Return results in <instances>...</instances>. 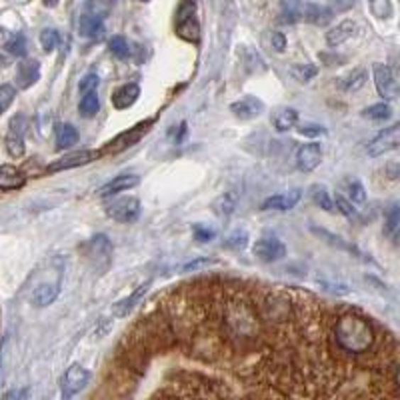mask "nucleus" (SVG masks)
Returning <instances> with one entry per match:
<instances>
[{
	"instance_id": "obj_1",
	"label": "nucleus",
	"mask_w": 400,
	"mask_h": 400,
	"mask_svg": "<svg viewBox=\"0 0 400 400\" xmlns=\"http://www.w3.org/2000/svg\"><path fill=\"white\" fill-rule=\"evenodd\" d=\"M333 338L334 348L346 356H365L370 350L377 348V330L372 323L355 314V312H346L340 314L333 324Z\"/></svg>"
},
{
	"instance_id": "obj_2",
	"label": "nucleus",
	"mask_w": 400,
	"mask_h": 400,
	"mask_svg": "<svg viewBox=\"0 0 400 400\" xmlns=\"http://www.w3.org/2000/svg\"><path fill=\"white\" fill-rule=\"evenodd\" d=\"M177 34L189 43H199L200 26L194 16V4L190 0H184L177 12Z\"/></svg>"
},
{
	"instance_id": "obj_3",
	"label": "nucleus",
	"mask_w": 400,
	"mask_h": 400,
	"mask_svg": "<svg viewBox=\"0 0 400 400\" xmlns=\"http://www.w3.org/2000/svg\"><path fill=\"white\" fill-rule=\"evenodd\" d=\"M106 214L114 221H118V223H134L138 218V214H140V202L134 196H124V199L111 202L109 209H106Z\"/></svg>"
},
{
	"instance_id": "obj_4",
	"label": "nucleus",
	"mask_w": 400,
	"mask_h": 400,
	"mask_svg": "<svg viewBox=\"0 0 400 400\" xmlns=\"http://www.w3.org/2000/svg\"><path fill=\"white\" fill-rule=\"evenodd\" d=\"M252 255L260 262H278L287 256V246L278 240L277 236H265L260 240H256L252 246Z\"/></svg>"
},
{
	"instance_id": "obj_5",
	"label": "nucleus",
	"mask_w": 400,
	"mask_h": 400,
	"mask_svg": "<svg viewBox=\"0 0 400 400\" xmlns=\"http://www.w3.org/2000/svg\"><path fill=\"white\" fill-rule=\"evenodd\" d=\"M400 145V124H392L389 128H384L382 133L378 134L377 138L368 145V155L370 156H382L396 150Z\"/></svg>"
},
{
	"instance_id": "obj_6",
	"label": "nucleus",
	"mask_w": 400,
	"mask_h": 400,
	"mask_svg": "<svg viewBox=\"0 0 400 400\" xmlns=\"http://www.w3.org/2000/svg\"><path fill=\"white\" fill-rule=\"evenodd\" d=\"M89 380L90 372L87 368H82L80 365H72V367L65 372V377H62V396H65V399H70V396L78 394L80 390L89 384Z\"/></svg>"
},
{
	"instance_id": "obj_7",
	"label": "nucleus",
	"mask_w": 400,
	"mask_h": 400,
	"mask_svg": "<svg viewBox=\"0 0 400 400\" xmlns=\"http://www.w3.org/2000/svg\"><path fill=\"white\" fill-rule=\"evenodd\" d=\"M374 84L382 99L394 100L399 96V82L394 80L392 68L387 65H374Z\"/></svg>"
},
{
	"instance_id": "obj_8",
	"label": "nucleus",
	"mask_w": 400,
	"mask_h": 400,
	"mask_svg": "<svg viewBox=\"0 0 400 400\" xmlns=\"http://www.w3.org/2000/svg\"><path fill=\"white\" fill-rule=\"evenodd\" d=\"M100 152H94V150H80V152H72V155L62 156L55 162H50L46 170L48 172H60V170H68V168H77L82 167V165H89L94 158H99Z\"/></svg>"
},
{
	"instance_id": "obj_9",
	"label": "nucleus",
	"mask_w": 400,
	"mask_h": 400,
	"mask_svg": "<svg viewBox=\"0 0 400 400\" xmlns=\"http://www.w3.org/2000/svg\"><path fill=\"white\" fill-rule=\"evenodd\" d=\"M321 160H323V148L316 143L302 145L296 150V167L302 172H312L314 168L321 165Z\"/></svg>"
},
{
	"instance_id": "obj_10",
	"label": "nucleus",
	"mask_w": 400,
	"mask_h": 400,
	"mask_svg": "<svg viewBox=\"0 0 400 400\" xmlns=\"http://www.w3.org/2000/svg\"><path fill=\"white\" fill-rule=\"evenodd\" d=\"M265 111L262 100L255 99V96H245V99L236 100L230 104V112L240 121H252L256 116H260Z\"/></svg>"
},
{
	"instance_id": "obj_11",
	"label": "nucleus",
	"mask_w": 400,
	"mask_h": 400,
	"mask_svg": "<svg viewBox=\"0 0 400 400\" xmlns=\"http://www.w3.org/2000/svg\"><path fill=\"white\" fill-rule=\"evenodd\" d=\"M299 16L300 21H306V23L316 24V26H326V24L333 21V11L326 9V6L312 4V2H304V4L300 2Z\"/></svg>"
},
{
	"instance_id": "obj_12",
	"label": "nucleus",
	"mask_w": 400,
	"mask_h": 400,
	"mask_svg": "<svg viewBox=\"0 0 400 400\" xmlns=\"http://www.w3.org/2000/svg\"><path fill=\"white\" fill-rule=\"evenodd\" d=\"M138 182H140V178L136 177V174H118V177L112 178L111 182H106L104 187H100L96 194H99L100 199H111V196L123 192V190L134 189Z\"/></svg>"
},
{
	"instance_id": "obj_13",
	"label": "nucleus",
	"mask_w": 400,
	"mask_h": 400,
	"mask_svg": "<svg viewBox=\"0 0 400 400\" xmlns=\"http://www.w3.org/2000/svg\"><path fill=\"white\" fill-rule=\"evenodd\" d=\"M302 192L299 189L289 190V192H282V194H274V196H268L262 202V211H290L299 204Z\"/></svg>"
},
{
	"instance_id": "obj_14",
	"label": "nucleus",
	"mask_w": 400,
	"mask_h": 400,
	"mask_svg": "<svg viewBox=\"0 0 400 400\" xmlns=\"http://www.w3.org/2000/svg\"><path fill=\"white\" fill-rule=\"evenodd\" d=\"M148 289H150V280H146L145 284H140V287L134 290L130 296H126V299L118 300L116 304H112V314H114V316H118V318L128 316V312L133 311L134 306H136L140 300L145 299V294L148 292Z\"/></svg>"
},
{
	"instance_id": "obj_15",
	"label": "nucleus",
	"mask_w": 400,
	"mask_h": 400,
	"mask_svg": "<svg viewBox=\"0 0 400 400\" xmlns=\"http://www.w3.org/2000/svg\"><path fill=\"white\" fill-rule=\"evenodd\" d=\"M60 294V280L56 282H43L38 284L33 292V304L38 309H45L48 304H52Z\"/></svg>"
},
{
	"instance_id": "obj_16",
	"label": "nucleus",
	"mask_w": 400,
	"mask_h": 400,
	"mask_svg": "<svg viewBox=\"0 0 400 400\" xmlns=\"http://www.w3.org/2000/svg\"><path fill=\"white\" fill-rule=\"evenodd\" d=\"M38 78H40V65L36 60H24L16 68L18 89H30Z\"/></svg>"
},
{
	"instance_id": "obj_17",
	"label": "nucleus",
	"mask_w": 400,
	"mask_h": 400,
	"mask_svg": "<svg viewBox=\"0 0 400 400\" xmlns=\"http://www.w3.org/2000/svg\"><path fill=\"white\" fill-rule=\"evenodd\" d=\"M152 121H146V123H140L136 124L134 128H130V133H124L121 134L114 143H111V146H106V152H118V150H123L126 146H133L136 140H140V136L148 130V126H150Z\"/></svg>"
},
{
	"instance_id": "obj_18",
	"label": "nucleus",
	"mask_w": 400,
	"mask_h": 400,
	"mask_svg": "<svg viewBox=\"0 0 400 400\" xmlns=\"http://www.w3.org/2000/svg\"><path fill=\"white\" fill-rule=\"evenodd\" d=\"M140 96V89H138V84H124L121 89L116 90L114 94H112V104H114V109H118V111H124V109H130L134 102L138 100Z\"/></svg>"
},
{
	"instance_id": "obj_19",
	"label": "nucleus",
	"mask_w": 400,
	"mask_h": 400,
	"mask_svg": "<svg viewBox=\"0 0 400 400\" xmlns=\"http://www.w3.org/2000/svg\"><path fill=\"white\" fill-rule=\"evenodd\" d=\"M26 177L18 168L11 165H0V190H16L23 189Z\"/></svg>"
},
{
	"instance_id": "obj_20",
	"label": "nucleus",
	"mask_w": 400,
	"mask_h": 400,
	"mask_svg": "<svg viewBox=\"0 0 400 400\" xmlns=\"http://www.w3.org/2000/svg\"><path fill=\"white\" fill-rule=\"evenodd\" d=\"M358 30V26L356 23L352 21H345V23L336 24L334 28H330L328 33H326V43L328 46H340L343 43H346L348 38H352Z\"/></svg>"
},
{
	"instance_id": "obj_21",
	"label": "nucleus",
	"mask_w": 400,
	"mask_h": 400,
	"mask_svg": "<svg viewBox=\"0 0 400 400\" xmlns=\"http://www.w3.org/2000/svg\"><path fill=\"white\" fill-rule=\"evenodd\" d=\"M78 33H80V36H87V38H100L104 33V23L96 14H84L78 21Z\"/></svg>"
},
{
	"instance_id": "obj_22",
	"label": "nucleus",
	"mask_w": 400,
	"mask_h": 400,
	"mask_svg": "<svg viewBox=\"0 0 400 400\" xmlns=\"http://www.w3.org/2000/svg\"><path fill=\"white\" fill-rule=\"evenodd\" d=\"M89 255L92 258H96V260H104V265H109V260H111L112 256V246H111V240L104 236V234H96L92 240H90L89 245Z\"/></svg>"
},
{
	"instance_id": "obj_23",
	"label": "nucleus",
	"mask_w": 400,
	"mask_h": 400,
	"mask_svg": "<svg viewBox=\"0 0 400 400\" xmlns=\"http://www.w3.org/2000/svg\"><path fill=\"white\" fill-rule=\"evenodd\" d=\"M299 123V112L294 109H278L274 114V128L278 133H287L290 128H294Z\"/></svg>"
},
{
	"instance_id": "obj_24",
	"label": "nucleus",
	"mask_w": 400,
	"mask_h": 400,
	"mask_svg": "<svg viewBox=\"0 0 400 400\" xmlns=\"http://www.w3.org/2000/svg\"><path fill=\"white\" fill-rule=\"evenodd\" d=\"M78 111H80V116H84V118H92V116L99 114L100 100L96 90H90V92H84V94H82Z\"/></svg>"
},
{
	"instance_id": "obj_25",
	"label": "nucleus",
	"mask_w": 400,
	"mask_h": 400,
	"mask_svg": "<svg viewBox=\"0 0 400 400\" xmlns=\"http://www.w3.org/2000/svg\"><path fill=\"white\" fill-rule=\"evenodd\" d=\"M78 143V130L72 124H60L56 128V146L58 148H70Z\"/></svg>"
},
{
	"instance_id": "obj_26",
	"label": "nucleus",
	"mask_w": 400,
	"mask_h": 400,
	"mask_svg": "<svg viewBox=\"0 0 400 400\" xmlns=\"http://www.w3.org/2000/svg\"><path fill=\"white\" fill-rule=\"evenodd\" d=\"M236 202H238V194L230 190V192H224L223 196H218L214 202V212L218 216H230L236 209Z\"/></svg>"
},
{
	"instance_id": "obj_27",
	"label": "nucleus",
	"mask_w": 400,
	"mask_h": 400,
	"mask_svg": "<svg viewBox=\"0 0 400 400\" xmlns=\"http://www.w3.org/2000/svg\"><path fill=\"white\" fill-rule=\"evenodd\" d=\"M400 233V209L399 204H392L387 212V221H384V234L390 236L394 243L399 240Z\"/></svg>"
},
{
	"instance_id": "obj_28",
	"label": "nucleus",
	"mask_w": 400,
	"mask_h": 400,
	"mask_svg": "<svg viewBox=\"0 0 400 400\" xmlns=\"http://www.w3.org/2000/svg\"><path fill=\"white\" fill-rule=\"evenodd\" d=\"M367 78H368V74L365 68H355L350 74H346V77L343 78V89H345L346 92H355V90L362 89V87H365Z\"/></svg>"
},
{
	"instance_id": "obj_29",
	"label": "nucleus",
	"mask_w": 400,
	"mask_h": 400,
	"mask_svg": "<svg viewBox=\"0 0 400 400\" xmlns=\"http://www.w3.org/2000/svg\"><path fill=\"white\" fill-rule=\"evenodd\" d=\"M311 196H312V200H314V204H316V206H321L323 211H326V212L336 211V209H334L333 199H330V194H328V190L324 189V187H321V184H314V187H312Z\"/></svg>"
},
{
	"instance_id": "obj_30",
	"label": "nucleus",
	"mask_w": 400,
	"mask_h": 400,
	"mask_svg": "<svg viewBox=\"0 0 400 400\" xmlns=\"http://www.w3.org/2000/svg\"><path fill=\"white\" fill-rule=\"evenodd\" d=\"M343 190L346 192V196L350 199V202H365L367 200L365 187L356 178H346L345 182H343Z\"/></svg>"
},
{
	"instance_id": "obj_31",
	"label": "nucleus",
	"mask_w": 400,
	"mask_h": 400,
	"mask_svg": "<svg viewBox=\"0 0 400 400\" xmlns=\"http://www.w3.org/2000/svg\"><path fill=\"white\" fill-rule=\"evenodd\" d=\"M6 150L12 158H21L24 155V134L16 133V130H9L6 134Z\"/></svg>"
},
{
	"instance_id": "obj_32",
	"label": "nucleus",
	"mask_w": 400,
	"mask_h": 400,
	"mask_svg": "<svg viewBox=\"0 0 400 400\" xmlns=\"http://www.w3.org/2000/svg\"><path fill=\"white\" fill-rule=\"evenodd\" d=\"M290 77L294 78V80H299V82H309L312 78L318 74V68L314 67V65H292L289 68Z\"/></svg>"
},
{
	"instance_id": "obj_33",
	"label": "nucleus",
	"mask_w": 400,
	"mask_h": 400,
	"mask_svg": "<svg viewBox=\"0 0 400 400\" xmlns=\"http://www.w3.org/2000/svg\"><path fill=\"white\" fill-rule=\"evenodd\" d=\"M362 114L367 118H370V121H387V118H390V114H392V109H390L389 102H378V104L368 106Z\"/></svg>"
},
{
	"instance_id": "obj_34",
	"label": "nucleus",
	"mask_w": 400,
	"mask_h": 400,
	"mask_svg": "<svg viewBox=\"0 0 400 400\" xmlns=\"http://www.w3.org/2000/svg\"><path fill=\"white\" fill-rule=\"evenodd\" d=\"M109 48H111V55L121 58V60L128 58V55H130V46H128L124 36H112L111 43H109Z\"/></svg>"
},
{
	"instance_id": "obj_35",
	"label": "nucleus",
	"mask_w": 400,
	"mask_h": 400,
	"mask_svg": "<svg viewBox=\"0 0 400 400\" xmlns=\"http://www.w3.org/2000/svg\"><path fill=\"white\" fill-rule=\"evenodd\" d=\"M370 2V11L377 18H390L392 16V2L390 0H368Z\"/></svg>"
},
{
	"instance_id": "obj_36",
	"label": "nucleus",
	"mask_w": 400,
	"mask_h": 400,
	"mask_svg": "<svg viewBox=\"0 0 400 400\" xmlns=\"http://www.w3.org/2000/svg\"><path fill=\"white\" fill-rule=\"evenodd\" d=\"M6 52L9 55H12V56H24L26 55V38H24L23 34H16V36H12L11 40L6 43Z\"/></svg>"
},
{
	"instance_id": "obj_37",
	"label": "nucleus",
	"mask_w": 400,
	"mask_h": 400,
	"mask_svg": "<svg viewBox=\"0 0 400 400\" xmlns=\"http://www.w3.org/2000/svg\"><path fill=\"white\" fill-rule=\"evenodd\" d=\"M40 45H43V50L45 52H52L58 45V33L52 30V28H46L40 33Z\"/></svg>"
},
{
	"instance_id": "obj_38",
	"label": "nucleus",
	"mask_w": 400,
	"mask_h": 400,
	"mask_svg": "<svg viewBox=\"0 0 400 400\" xmlns=\"http://www.w3.org/2000/svg\"><path fill=\"white\" fill-rule=\"evenodd\" d=\"M333 202H334V206H336V211L343 212V214H345V216H348V218H352V216L356 214L355 206H352V202H350V200H346L345 196L336 194V199H334Z\"/></svg>"
},
{
	"instance_id": "obj_39",
	"label": "nucleus",
	"mask_w": 400,
	"mask_h": 400,
	"mask_svg": "<svg viewBox=\"0 0 400 400\" xmlns=\"http://www.w3.org/2000/svg\"><path fill=\"white\" fill-rule=\"evenodd\" d=\"M246 243H248V234L236 230V233L230 234V236L226 238L224 246H226V248H245Z\"/></svg>"
},
{
	"instance_id": "obj_40",
	"label": "nucleus",
	"mask_w": 400,
	"mask_h": 400,
	"mask_svg": "<svg viewBox=\"0 0 400 400\" xmlns=\"http://www.w3.org/2000/svg\"><path fill=\"white\" fill-rule=\"evenodd\" d=\"M192 233H194V238H196L199 243H211L212 238L216 236V233H214L212 228H206V226H202V224H194V226H192Z\"/></svg>"
},
{
	"instance_id": "obj_41",
	"label": "nucleus",
	"mask_w": 400,
	"mask_h": 400,
	"mask_svg": "<svg viewBox=\"0 0 400 400\" xmlns=\"http://www.w3.org/2000/svg\"><path fill=\"white\" fill-rule=\"evenodd\" d=\"M14 96H16V90H14V87H11V84H2V87H0V106H2L4 111L11 106Z\"/></svg>"
},
{
	"instance_id": "obj_42",
	"label": "nucleus",
	"mask_w": 400,
	"mask_h": 400,
	"mask_svg": "<svg viewBox=\"0 0 400 400\" xmlns=\"http://www.w3.org/2000/svg\"><path fill=\"white\" fill-rule=\"evenodd\" d=\"M299 133L302 134V136H311V138H314V136H323V134H326V128L321 126V124H300Z\"/></svg>"
},
{
	"instance_id": "obj_43",
	"label": "nucleus",
	"mask_w": 400,
	"mask_h": 400,
	"mask_svg": "<svg viewBox=\"0 0 400 400\" xmlns=\"http://www.w3.org/2000/svg\"><path fill=\"white\" fill-rule=\"evenodd\" d=\"M100 84V78L96 74H87V77L80 80V92L84 94V92H90V90H96Z\"/></svg>"
},
{
	"instance_id": "obj_44",
	"label": "nucleus",
	"mask_w": 400,
	"mask_h": 400,
	"mask_svg": "<svg viewBox=\"0 0 400 400\" xmlns=\"http://www.w3.org/2000/svg\"><path fill=\"white\" fill-rule=\"evenodd\" d=\"M270 45H272V48H274L277 52H284V48H287V36L282 33H272L270 34Z\"/></svg>"
},
{
	"instance_id": "obj_45",
	"label": "nucleus",
	"mask_w": 400,
	"mask_h": 400,
	"mask_svg": "<svg viewBox=\"0 0 400 400\" xmlns=\"http://www.w3.org/2000/svg\"><path fill=\"white\" fill-rule=\"evenodd\" d=\"M209 265H214V260H211V258H196V260H192V262H189V265H184V272H189V270H199V268L202 267H209Z\"/></svg>"
},
{
	"instance_id": "obj_46",
	"label": "nucleus",
	"mask_w": 400,
	"mask_h": 400,
	"mask_svg": "<svg viewBox=\"0 0 400 400\" xmlns=\"http://www.w3.org/2000/svg\"><path fill=\"white\" fill-rule=\"evenodd\" d=\"M355 2L356 0H333V6L338 12H346L355 6Z\"/></svg>"
},
{
	"instance_id": "obj_47",
	"label": "nucleus",
	"mask_w": 400,
	"mask_h": 400,
	"mask_svg": "<svg viewBox=\"0 0 400 400\" xmlns=\"http://www.w3.org/2000/svg\"><path fill=\"white\" fill-rule=\"evenodd\" d=\"M28 392L26 390H12V392H9L4 399H21V396H26Z\"/></svg>"
},
{
	"instance_id": "obj_48",
	"label": "nucleus",
	"mask_w": 400,
	"mask_h": 400,
	"mask_svg": "<svg viewBox=\"0 0 400 400\" xmlns=\"http://www.w3.org/2000/svg\"><path fill=\"white\" fill-rule=\"evenodd\" d=\"M46 6H56L58 4V0H45Z\"/></svg>"
},
{
	"instance_id": "obj_49",
	"label": "nucleus",
	"mask_w": 400,
	"mask_h": 400,
	"mask_svg": "<svg viewBox=\"0 0 400 400\" xmlns=\"http://www.w3.org/2000/svg\"><path fill=\"white\" fill-rule=\"evenodd\" d=\"M0 38H4V30L2 28H0Z\"/></svg>"
},
{
	"instance_id": "obj_50",
	"label": "nucleus",
	"mask_w": 400,
	"mask_h": 400,
	"mask_svg": "<svg viewBox=\"0 0 400 400\" xmlns=\"http://www.w3.org/2000/svg\"><path fill=\"white\" fill-rule=\"evenodd\" d=\"M2 112H4V109H2V106H0V114H2Z\"/></svg>"
},
{
	"instance_id": "obj_51",
	"label": "nucleus",
	"mask_w": 400,
	"mask_h": 400,
	"mask_svg": "<svg viewBox=\"0 0 400 400\" xmlns=\"http://www.w3.org/2000/svg\"><path fill=\"white\" fill-rule=\"evenodd\" d=\"M143 2H148V0H143Z\"/></svg>"
}]
</instances>
